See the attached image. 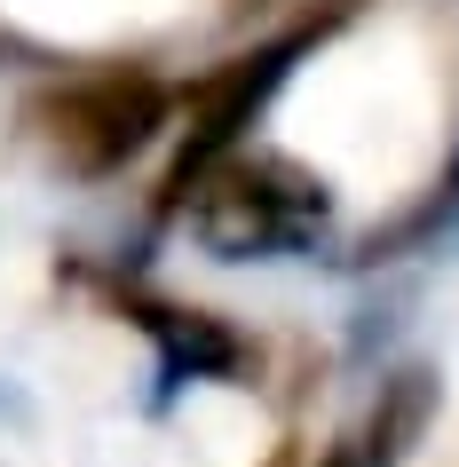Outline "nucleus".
Instances as JSON below:
<instances>
[{"instance_id": "f257e3e1", "label": "nucleus", "mask_w": 459, "mask_h": 467, "mask_svg": "<svg viewBox=\"0 0 459 467\" xmlns=\"http://www.w3.org/2000/svg\"><path fill=\"white\" fill-rule=\"evenodd\" d=\"M325 182L309 167H293L277 150H230L206 182L191 191V230L222 262H245V254H293L317 238V222H325Z\"/></svg>"}, {"instance_id": "f03ea898", "label": "nucleus", "mask_w": 459, "mask_h": 467, "mask_svg": "<svg viewBox=\"0 0 459 467\" xmlns=\"http://www.w3.org/2000/svg\"><path fill=\"white\" fill-rule=\"evenodd\" d=\"M167 111H174L167 88L151 72H135V64H120V72H88V79H64V88H40L25 103V127L64 174H120L167 127Z\"/></svg>"}, {"instance_id": "7ed1b4c3", "label": "nucleus", "mask_w": 459, "mask_h": 467, "mask_svg": "<svg viewBox=\"0 0 459 467\" xmlns=\"http://www.w3.org/2000/svg\"><path fill=\"white\" fill-rule=\"evenodd\" d=\"M301 40H309V32H293V40H277V48H254V56L222 64L214 79H198V88H191V127H183V150H174L167 182H159V214H183V206H191V191L245 143V127L262 119V103L286 88Z\"/></svg>"}, {"instance_id": "20e7f679", "label": "nucleus", "mask_w": 459, "mask_h": 467, "mask_svg": "<svg viewBox=\"0 0 459 467\" xmlns=\"http://www.w3.org/2000/svg\"><path fill=\"white\" fill-rule=\"evenodd\" d=\"M127 317L143 325L151 341H159V372L167 380H222V372L245 365L238 333L206 309H174V301H127Z\"/></svg>"}, {"instance_id": "39448f33", "label": "nucleus", "mask_w": 459, "mask_h": 467, "mask_svg": "<svg viewBox=\"0 0 459 467\" xmlns=\"http://www.w3.org/2000/svg\"><path fill=\"white\" fill-rule=\"evenodd\" d=\"M230 8H245V0H230Z\"/></svg>"}]
</instances>
